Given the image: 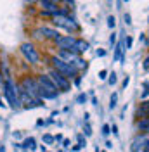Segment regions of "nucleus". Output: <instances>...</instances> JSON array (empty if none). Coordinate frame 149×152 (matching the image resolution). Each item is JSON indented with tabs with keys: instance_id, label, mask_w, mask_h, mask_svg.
<instances>
[{
	"instance_id": "17",
	"label": "nucleus",
	"mask_w": 149,
	"mask_h": 152,
	"mask_svg": "<svg viewBox=\"0 0 149 152\" xmlns=\"http://www.w3.org/2000/svg\"><path fill=\"white\" fill-rule=\"evenodd\" d=\"M111 133V126L109 124H104L103 126V135H109Z\"/></svg>"
},
{
	"instance_id": "21",
	"label": "nucleus",
	"mask_w": 149,
	"mask_h": 152,
	"mask_svg": "<svg viewBox=\"0 0 149 152\" xmlns=\"http://www.w3.org/2000/svg\"><path fill=\"white\" fill-rule=\"evenodd\" d=\"M106 76H108V71H101V73H99V80H106Z\"/></svg>"
},
{
	"instance_id": "22",
	"label": "nucleus",
	"mask_w": 149,
	"mask_h": 152,
	"mask_svg": "<svg viewBox=\"0 0 149 152\" xmlns=\"http://www.w3.org/2000/svg\"><path fill=\"white\" fill-rule=\"evenodd\" d=\"M125 45H127V48L132 47V38L130 37H127V40H125Z\"/></svg>"
},
{
	"instance_id": "1",
	"label": "nucleus",
	"mask_w": 149,
	"mask_h": 152,
	"mask_svg": "<svg viewBox=\"0 0 149 152\" xmlns=\"http://www.w3.org/2000/svg\"><path fill=\"white\" fill-rule=\"evenodd\" d=\"M52 62H54V69H56L57 73H61L64 78H68V80H69V78H74L76 73H78V69H76L73 64H68V62H64V61L59 59V57H54Z\"/></svg>"
},
{
	"instance_id": "23",
	"label": "nucleus",
	"mask_w": 149,
	"mask_h": 152,
	"mask_svg": "<svg viewBox=\"0 0 149 152\" xmlns=\"http://www.w3.org/2000/svg\"><path fill=\"white\" fill-rule=\"evenodd\" d=\"M125 23H127V24H132V21H130V14H125Z\"/></svg>"
},
{
	"instance_id": "11",
	"label": "nucleus",
	"mask_w": 149,
	"mask_h": 152,
	"mask_svg": "<svg viewBox=\"0 0 149 152\" xmlns=\"http://www.w3.org/2000/svg\"><path fill=\"white\" fill-rule=\"evenodd\" d=\"M137 113H139V116L142 119H144V118H149V102H142Z\"/></svg>"
},
{
	"instance_id": "4",
	"label": "nucleus",
	"mask_w": 149,
	"mask_h": 152,
	"mask_svg": "<svg viewBox=\"0 0 149 152\" xmlns=\"http://www.w3.org/2000/svg\"><path fill=\"white\" fill-rule=\"evenodd\" d=\"M54 24L59 26V28L68 29V31H76L78 29L76 21H73L69 16H54Z\"/></svg>"
},
{
	"instance_id": "24",
	"label": "nucleus",
	"mask_w": 149,
	"mask_h": 152,
	"mask_svg": "<svg viewBox=\"0 0 149 152\" xmlns=\"http://www.w3.org/2000/svg\"><path fill=\"white\" fill-rule=\"evenodd\" d=\"M111 132L114 133V135H118V126H116V124H113L111 126Z\"/></svg>"
},
{
	"instance_id": "31",
	"label": "nucleus",
	"mask_w": 149,
	"mask_h": 152,
	"mask_svg": "<svg viewBox=\"0 0 149 152\" xmlns=\"http://www.w3.org/2000/svg\"><path fill=\"white\" fill-rule=\"evenodd\" d=\"M28 2H37V0H28Z\"/></svg>"
},
{
	"instance_id": "32",
	"label": "nucleus",
	"mask_w": 149,
	"mask_h": 152,
	"mask_svg": "<svg viewBox=\"0 0 149 152\" xmlns=\"http://www.w3.org/2000/svg\"><path fill=\"white\" fill-rule=\"evenodd\" d=\"M95 152H103V151H99V149H97V151H95Z\"/></svg>"
},
{
	"instance_id": "27",
	"label": "nucleus",
	"mask_w": 149,
	"mask_h": 152,
	"mask_svg": "<svg viewBox=\"0 0 149 152\" xmlns=\"http://www.w3.org/2000/svg\"><path fill=\"white\" fill-rule=\"evenodd\" d=\"M97 56H99V57H104V56H106V50H97Z\"/></svg>"
},
{
	"instance_id": "14",
	"label": "nucleus",
	"mask_w": 149,
	"mask_h": 152,
	"mask_svg": "<svg viewBox=\"0 0 149 152\" xmlns=\"http://www.w3.org/2000/svg\"><path fill=\"white\" fill-rule=\"evenodd\" d=\"M116 100H118V95L113 94V97H111V104H109V107H111V109H114V107H116Z\"/></svg>"
},
{
	"instance_id": "12",
	"label": "nucleus",
	"mask_w": 149,
	"mask_h": 152,
	"mask_svg": "<svg viewBox=\"0 0 149 152\" xmlns=\"http://www.w3.org/2000/svg\"><path fill=\"white\" fill-rule=\"evenodd\" d=\"M139 130L142 133H149V118H144V119H140L139 121Z\"/></svg>"
},
{
	"instance_id": "10",
	"label": "nucleus",
	"mask_w": 149,
	"mask_h": 152,
	"mask_svg": "<svg viewBox=\"0 0 149 152\" xmlns=\"http://www.w3.org/2000/svg\"><path fill=\"white\" fill-rule=\"evenodd\" d=\"M37 37H45V38H52V40H56V38H59L61 35L57 33L56 29H52V28H40L37 31Z\"/></svg>"
},
{
	"instance_id": "30",
	"label": "nucleus",
	"mask_w": 149,
	"mask_h": 152,
	"mask_svg": "<svg viewBox=\"0 0 149 152\" xmlns=\"http://www.w3.org/2000/svg\"><path fill=\"white\" fill-rule=\"evenodd\" d=\"M49 2H52V4H56V2H61V0H49Z\"/></svg>"
},
{
	"instance_id": "15",
	"label": "nucleus",
	"mask_w": 149,
	"mask_h": 152,
	"mask_svg": "<svg viewBox=\"0 0 149 152\" xmlns=\"http://www.w3.org/2000/svg\"><path fill=\"white\" fill-rule=\"evenodd\" d=\"M114 24H116V19L113 18V16H109V18H108V26H109V28H114Z\"/></svg>"
},
{
	"instance_id": "25",
	"label": "nucleus",
	"mask_w": 149,
	"mask_h": 152,
	"mask_svg": "<svg viewBox=\"0 0 149 152\" xmlns=\"http://www.w3.org/2000/svg\"><path fill=\"white\" fill-rule=\"evenodd\" d=\"M109 42H111V45H114V42H116V35H114V33L111 35V38H109Z\"/></svg>"
},
{
	"instance_id": "16",
	"label": "nucleus",
	"mask_w": 149,
	"mask_h": 152,
	"mask_svg": "<svg viewBox=\"0 0 149 152\" xmlns=\"http://www.w3.org/2000/svg\"><path fill=\"white\" fill-rule=\"evenodd\" d=\"M44 142L45 143H52L54 142V137H52V135H44Z\"/></svg>"
},
{
	"instance_id": "28",
	"label": "nucleus",
	"mask_w": 149,
	"mask_h": 152,
	"mask_svg": "<svg viewBox=\"0 0 149 152\" xmlns=\"http://www.w3.org/2000/svg\"><path fill=\"white\" fill-rule=\"evenodd\" d=\"M144 152H149V138H148V142H146V145H144Z\"/></svg>"
},
{
	"instance_id": "19",
	"label": "nucleus",
	"mask_w": 149,
	"mask_h": 152,
	"mask_svg": "<svg viewBox=\"0 0 149 152\" xmlns=\"http://www.w3.org/2000/svg\"><path fill=\"white\" fill-rule=\"evenodd\" d=\"M85 135H87V137H90V135H92V130H90V124H89V123L85 124Z\"/></svg>"
},
{
	"instance_id": "26",
	"label": "nucleus",
	"mask_w": 149,
	"mask_h": 152,
	"mask_svg": "<svg viewBox=\"0 0 149 152\" xmlns=\"http://www.w3.org/2000/svg\"><path fill=\"white\" fill-rule=\"evenodd\" d=\"M144 69H149V57H146V61H144Z\"/></svg>"
},
{
	"instance_id": "7",
	"label": "nucleus",
	"mask_w": 149,
	"mask_h": 152,
	"mask_svg": "<svg viewBox=\"0 0 149 152\" xmlns=\"http://www.w3.org/2000/svg\"><path fill=\"white\" fill-rule=\"evenodd\" d=\"M56 42V45L61 50H71V47L74 45V42H76V38L71 37V35H68V37H59L54 40Z\"/></svg>"
},
{
	"instance_id": "18",
	"label": "nucleus",
	"mask_w": 149,
	"mask_h": 152,
	"mask_svg": "<svg viewBox=\"0 0 149 152\" xmlns=\"http://www.w3.org/2000/svg\"><path fill=\"white\" fill-rule=\"evenodd\" d=\"M76 100H78V102H80V104H83V102H87V95H85V94L78 95V99H76Z\"/></svg>"
},
{
	"instance_id": "33",
	"label": "nucleus",
	"mask_w": 149,
	"mask_h": 152,
	"mask_svg": "<svg viewBox=\"0 0 149 152\" xmlns=\"http://www.w3.org/2000/svg\"><path fill=\"white\" fill-rule=\"evenodd\" d=\"M125 2H128V0H125Z\"/></svg>"
},
{
	"instance_id": "5",
	"label": "nucleus",
	"mask_w": 149,
	"mask_h": 152,
	"mask_svg": "<svg viewBox=\"0 0 149 152\" xmlns=\"http://www.w3.org/2000/svg\"><path fill=\"white\" fill-rule=\"evenodd\" d=\"M37 81H38V86H40V90H45L47 94L57 95V86L52 83V80L49 78V75H40Z\"/></svg>"
},
{
	"instance_id": "2",
	"label": "nucleus",
	"mask_w": 149,
	"mask_h": 152,
	"mask_svg": "<svg viewBox=\"0 0 149 152\" xmlns=\"http://www.w3.org/2000/svg\"><path fill=\"white\" fill-rule=\"evenodd\" d=\"M4 94H5V97H7L10 107H14V109L19 107L21 100H19V97H18V88H16V85L12 83L10 78H7V80L4 81Z\"/></svg>"
},
{
	"instance_id": "9",
	"label": "nucleus",
	"mask_w": 149,
	"mask_h": 152,
	"mask_svg": "<svg viewBox=\"0 0 149 152\" xmlns=\"http://www.w3.org/2000/svg\"><path fill=\"white\" fill-rule=\"evenodd\" d=\"M87 50H89V43H87L85 40H76L74 45L71 47V50H68V52H71V54H74V56H78V54H83V52H87Z\"/></svg>"
},
{
	"instance_id": "8",
	"label": "nucleus",
	"mask_w": 149,
	"mask_h": 152,
	"mask_svg": "<svg viewBox=\"0 0 149 152\" xmlns=\"http://www.w3.org/2000/svg\"><path fill=\"white\" fill-rule=\"evenodd\" d=\"M148 142V137L146 135H139L132 140V145H130V152H140V149H144V145Z\"/></svg>"
},
{
	"instance_id": "29",
	"label": "nucleus",
	"mask_w": 149,
	"mask_h": 152,
	"mask_svg": "<svg viewBox=\"0 0 149 152\" xmlns=\"http://www.w3.org/2000/svg\"><path fill=\"white\" fill-rule=\"evenodd\" d=\"M128 81H130V78L127 76V78H125V81H123V86H127V85H128Z\"/></svg>"
},
{
	"instance_id": "6",
	"label": "nucleus",
	"mask_w": 149,
	"mask_h": 152,
	"mask_svg": "<svg viewBox=\"0 0 149 152\" xmlns=\"http://www.w3.org/2000/svg\"><path fill=\"white\" fill-rule=\"evenodd\" d=\"M21 52H23V56L26 57V61H30L31 64H37V62H38V59H40V57H38L37 48L33 47L31 43H28V42L21 45Z\"/></svg>"
},
{
	"instance_id": "20",
	"label": "nucleus",
	"mask_w": 149,
	"mask_h": 152,
	"mask_svg": "<svg viewBox=\"0 0 149 152\" xmlns=\"http://www.w3.org/2000/svg\"><path fill=\"white\" fill-rule=\"evenodd\" d=\"M116 83V75L114 73H111V78H109V85H114Z\"/></svg>"
},
{
	"instance_id": "3",
	"label": "nucleus",
	"mask_w": 149,
	"mask_h": 152,
	"mask_svg": "<svg viewBox=\"0 0 149 152\" xmlns=\"http://www.w3.org/2000/svg\"><path fill=\"white\" fill-rule=\"evenodd\" d=\"M49 78L52 80V83L57 86V90H63V92H68V90H71V85H69V80L64 78V76L61 75V73H57L56 69H50V73H49Z\"/></svg>"
},
{
	"instance_id": "13",
	"label": "nucleus",
	"mask_w": 149,
	"mask_h": 152,
	"mask_svg": "<svg viewBox=\"0 0 149 152\" xmlns=\"http://www.w3.org/2000/svg\"><path fill=\"white\" fill-rule=\"evenodd\" d=\"M21 147H24V149H30V151H33V149H35V138H31V137H30V138H26V140L23 142V145H21Z\"/></svg>"
}]
</instances>
